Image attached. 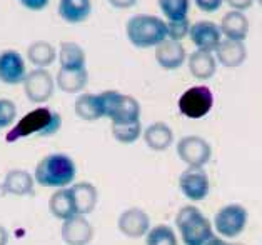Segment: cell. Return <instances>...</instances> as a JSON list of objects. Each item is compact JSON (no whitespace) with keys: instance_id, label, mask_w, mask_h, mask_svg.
<instances>
[{"instance_id":"1","label":"cell","mask_w":262,"mask_h":245,"mask_svg":"<svg viewBox=\"0 0 262 245\" xmlns=\"http://www.w3.org/2000/svg\"><path fill=\"white\" fill-rule=\"evenodd\" d=\"M62 127V117L59 112L49 107H37L17 122V124L5 133V142H15L29 137H52Z\"/></svg>"},{"instance_id":"2","label":"cell","mask_w":262,"mask_h":245,"mask_svg":"<svg viewBox=\"0 0 262 245\" xmlns=\"http://www.w3.org/2000/svg\"><path fill=\"white\" fill-rule=\"evenodd\" d=\"M77 177V165L74 159L67 153H49L39 160L35 165L34 179L46 189H66L75 182Z\"/></svg>"},{"instance_id":"3","label":"cell","mask_w":262,"mask_h":245,"mask_svg":"<svg viewBox=\"0 0 262 245\" xmlns=\"http://www.w3.org/2000/svg\"><path fill=\"white\" fill-rule=\"evenodd\" d=\"M125 35L137 49L157 47L167 38V22L157 15H134L125 24Z\"/></svg>"},{"instance_id":"4","label":"cell","mask_w":262,"mask_h":245,"mask_svg":"<svg viewBox=\"0 0 262 245\" xmlns=\"http://www.w3.org/2000/svg\"><path fill=\"white\" fill-rule=\"evenodd\" d=\"M176 227L181 234L184 245H204L207 238L214 234L212 224L194 204L179 209L176 215Z\"/></svg>"},{"instance_id":"5","label":"cell","mask_w":262,"mask_h":245,"mask_svg":"<svg viewBox=\"0 0 262 245\" xmlns=\"http://www.w3.org/2000/svg\"><path fill=\"white\" fill-rule=\"evenodd\" d=\"M104 117L112 124H130L140 120V104L136 97L120 94L119 90H104L99 94Z\"/></svg>"},{"instance_id":"6","label":"cell","mask_w":262,"mask_h":245,"mask_svg":"<svg viewBox=\"0 0 262 245\" xmlns=\"http://www.w3.org/2000/svg\"><path fill=\"white\" fill-rule=\"evenodd\" d=\"M249 212L241 204H227L215 212L212 227L224 238H237L246 230Z\"/></svg>"},{"instance_id":"7","label":"cell","mask_w":262,"mask_h":245,"mask_svg":"<svg viewBox=\"0 0 262 245\" xmlns=\"http://www.w3.org/2000/svg\"><path fill=\"white\" fill-rule=\"evenodd\" d=\"M179 112L187 119H202L210 114L214 107V94L207 85H194L189 87L179 97L177 102Z\"/></svg>"},{"instance_id":"8","label":"cell","mask_w":262,"mask_h":245,"mask_svg":"<svg viewBox=\"0 0 262 245\" xmlns=\"http://www.w3.org/2000/svg\"><path fill=\"white\" fill-rule=\"evenodd\" d=\"M177 155L187 167H204L210 162L212 147L199 135H185L177 142Z\"/></svg>"},{"instance_id":"9","label":"cell","mask_w":262,"mask_h":245,"mask_svg":"<svg viewBox=\"0 0 262 245\" xmlns=\"http://www.w3.org/2000/svg\"><path fill=\"white\" fill-rule=\"evenodd\" d=\"M24 92L25 97L32 104H46L54 95L55 80L52 74L47 69H34L25 75L24 80Z\"/></svg>"},{"instance_id":"10","label":"cell","mask_w":262,"mask_h":245,"mask_svg":"<svg viewBox=\"0 0 262 245\" xmlns=\"http://www.w3.org/2000/svg\"><path fill=\"white\" fill-rule=\"evenodd\" d=\"M179 189L192 204L204 201L210 190V180L204 167H187L179 177Z\"/></svg>"},{"instance_id":"11","label":"cell","mask_w":262,"mask_h":245,"mask_svg":"<svg viewBox=\"0 0 262 245\" xmlns=\"http://www.w3.org/2000/svg\"><path fill=\"white\" fill-rule=\"evenodd\" d=\"M117 229L127 238H142L150 230V217L144 209L130 207L119 215Z\"/></svg>"},{"instance_id":"12","label":"cell","mask_w":262,"mask_h":245,"mask_svg":"<svg viewBox=\"0 0 262 245\" xmlns=\"http://www.w3.org/2000/svg\"><path fill=\"white\" fill-rule=\"evenodd\" d=\"M27 69L25 60L18 50L7 49L0 52V82L5 85H18L24 83Z\"/></svg>"},{"instance_id":"13","label":"cell","mask_w":262,"mask_h":245,"mask_svg":"<svg viewBox=\"0 0 262 245\" xmlns=\"http://www.w3.org/2000/svg\"><path fill=\"white\" fill-rule=\"evenodd\" d=\"M62 240L66 245H89L94 238V227L85 215H74L62 222Z\"/></svg>"},{"instance_id":"14","label":"cell","mask_w":262,"mask_h":245,"mask_svg":"<svg viewBox=\"0 0 262 245\" xmlns=\"http://www.w3.org/2000/svg\"><path fill=\"white\" fill-rule=\"evenodd\" d=\"M190 42L194 43L197 50H204V52H214L217 45L222 40L221 27L210 20H199L190 24L189 32Z\"/></svg>"},{"instance_id":"15","label":"cell","mask_w":262,"mask_h":245,"mask_svg":"<svg viewBox=\"0 0 262 245\" xmlns=\"http://www.w3.org/2000/svg\"><path fill=\"white\" fill-rule=\"evenodd\" d=\"M154 55L159 67L164 70H177L187 60V52H185L182 42L172 40L169 37L157 45Z\"/></svg>"},{"instance_id":"16","label":"cell","mask_w":262,"mask_h":245,"mask_svg":"<svg viewBox=\"0 0 262 245\" xmlns=\"http://www.w3.org/2000/svg\"><path fill=\"white\" fill-rule=\"evenodd\" d=\"M4 193L7 195H34L35 193V179L30 172L24 169H12L5 173V179L0 185Z\"/></svg>"},{"instance_id":"17","label":"cell","mask_w":262,"mask_h":245,"mask_svg":"<svg viewBox=\"0 0 262 245\" xmlns=\"http://www.w3.org/2000/svg\"><path fill=\"white\" fill-rule=\"evenodd\" d=\"M217 63H221L224 69H237L247 59V49L244 42L222 38L221 43L214 50Z\"/></svg>"},{"instance_id":"18","label":"cell","mask_w":262,"mask_h":245,"mask_svg":"<svg viewBox=\"0 0 262 245\" xmlns=\"http://www.w3.org/2000/svg\"><path fill=\"white\" fill-rule=\"evenodd\" d=\"M69 189L74 197V204H75V209H77V214L85 215V217L89 214H92L99 202L97 187H95L92 182L84 180V182H74Z\"/></svg>"},{"instance_id":"19","label":"cell","mask_w":262,"mask_h":245,"mask_svg":"<svg viewBox=\"0 0 262 245\" xmlns=\"http://www.w3.org/2000/svg\"><path fill=\"white\" fill-rule=\"evenodd\" d=\"M142 139L150 150L165 152L174 144V132L165 122H154V124L144 128Z\"/></svg>"},{"instance_id":"20","label":"cell","mask_w":262,"mask_h":245,"mask_svg":"<svg viewBox=\"0 0 262 245\" xmlns=\"http://www.w3.org/2000/svg\"><path fill=\"white\" fill-rule=\"evenodd\" d=\"M221 32L224 38L244 42L249 35V18L241 10H229L221 20Z\"/></svg>"},{"instance_id":"21","label":"cell","mask_w":262,"mask_h":245,"mask_svg":"<svg viewBox=\"0 0 262 245\" xmlns=\"http://www.w3.org/2000/svg\"><path fill=\"white\" fill-rule=\"evenodd\" d=\"M189 72L197 80H209L217 72V60L214 52H204V50H194L187 59Z\"/></svg>"},{"instance_id":"22","label":"cell","mask_w":262,"mask_h":245,"mask_svg":"<svg viewBox=\"0 0 262 245\" xmlns=\"http://www.w3.org/2000/svg\"><path fill=\"white\" fill-rule=\"evenodd\" d=\"M49 210L55 218L59 220H67V218L77 215V209H75L74 197L70 193V189H57L49 198Z\"/></svg>"},{"instance_id":"23","label":"cell","mask_w":262,"mask_h":245,"mask_svg":"<svg viewBox=\"0 0 262 245\" xmlns=\"http://www.w3.org/2000/svg\"><path fill=\"white\" fill-rule=\"evenodd\" d=\"M87 82H89L87 69H80V70L60 69L55 77V85L63 94H79L87 87Z\"/></svg>"},{"instance_id":"24","label":"cell","mask_w":262,"mask_h":245,"mask_svg":"<svg viewBox=\"0 0 262 245\" xmlns=\"http://www.w3.org/2000/svg\"><path fill=\"white\" fill-rule=\"evenodd\" d=\"M92 14L91 0H60L59 15L67 24H82Z\"/></svg>"},{"instance_id":"25","label":"cell","mask_w":262,"mask_h":245,"mask_svg":"<svg viewBox=\"0 0 262 245\" xmlns=\"http://www.w3.org/2000/svg\"><path fill=\"white\" fill-rule=\"evenodd\" d=\"M57 59L60 62V69L66 70H80L85 69V50L77 42H62L59 47Z\"/></svg>"},{"instance_id":"26","label":"cell","mask_w":262,"mask_h":245,"mask_svg":"<svg viewBox=\"0 0 262 245\" xmlns=\"http://www.w3.org/2000/svg\"><path fill=\"white\" fill-rule=\"evenodd\" d=\"M57 55H59V52L47 40H37L27 47V59L37 69H46L49 65H52Z\"/></svg>"},{"instance_id":"27","label":"cell","mask_w":262,"mask_h":245,"mask_svg":"<svg viewBox=\"0 0 262 245\" xmlns=\"http://www.w3.org/2000/svg\"><path fill=\"white\" fill-rule=\"evenodd\" d=\"M74 110H75V115L84 122H95V120L104 119L99 94L97 95L95 94H80L77 99H75Z\"/></svg>"},{"instance_id":"28","label":"cell","mask_w":262,"mask_h":245,"mask_svg":"<svg viewBox=\"0 0 262 245\" xmlns=\"http://www.w3.org/2000/svg\"><path fill=\"white\" fill-rule=\"evenodd\" d=\"M142 124L140 120L130 122V124H112V137L116 139L119 144H134L142 137Z\"/></svg>"},{"instance_id":"29","label":"cell","mask_w":262,"mask_h":245,"mask_svg":"<svg viewBox=\"0 0 262 245\" xmlns=\"http://www.w3.org/2000/svg\"><path fill=\"white\" fill-rule=\"evenodd\" d=\"M157 4L167 22L189 18L190 0H157Z\"/></svg>"},{"instance_id":"30","label":"cell","mask_w":262,"mask_h":245,"mask_svg":"<svg viewBox=\"0 0 262 245\" xmlns=\"http://www.w3.org/2000/svg\"><path fill=\"white\" fill-rule=\"evenodd\" d=\"M145 245H179L176 230L165 224H159L145 235Z\"/></svg>"},{"instance_id":"31","label":"cell","mask_w":262,"mask_h":245,"mask_svg":"<svg viewBox=\"0 0 262 245\" xmlns=\"http://www.w3.org/2000/svg\"><path fill=\"white\" fill-rule=\"evenodd\" d=\"M190 32V22L189 18H184V20H169L167 22V37L172 40H179L189 37Z\"/></svg>"},{"instance_id":"32","label":"cell","mask_w":262,"mask_h":245,"mask_svg":"<svg viewBox=\"0 0 262 245\" xmlns=\"http://www.w3.org/2000/svg\"><path fill=\"white\" fill-rule=\"evenodd\" d=\"M17 119V107L9 99H0V128L10 127Z\"/></svg>"},{"instance_id":"33","label":"cell","mask_w":262,"mask_h":245,"mask_svg":"<svg viewBox=\"0 0 262 245\" xmlns=\"http://www.w3.org/2000/svg\"><path fill=\"white\" fill-rule=\"evenodd\" d=\"M224 0H194V5L204 14H214L222 7Z\"/></svg>"},{"instance_id":"34","label":"cell","mask_w":262,"mask_h":245,"mask_svg":"<svg viewBox=\"0 0 262 245\" xmlns=\"http://www.w3.org/2000/svg\"><path fill=\"white\" fill-rule=\"evenodd\" d=\"M50 0H20V4L25 9H29L32 12H40L49 5Z\"/></svg>"},{"instance_id":"35","label":"cell","mask_w":262,"mask_h":245,"mask_svg":"<svg viewBox=\"0 0 262 245\" xmlns=\"http://www.w3.org/2000/svg\"><path fill=\"white\" fill-rule=\"evenodd\" d=\"M227 2V5L231 7L232 10H241V12H246L247 9L252 7V4L255 0H224Z\"/></svg>"},{"instance_id":"36","label":"cell","mask_w":262,"mask_h":245,"mask_svg":"<svg viewBox=\"0 0 262 245\" xmlns=\"http://www.w3.org/2000/svg\"><path fill=\"white\" fill-rule=\"evenodd\" d=\"M108 4L116 9H130L137 4V0H108Z\"/></svg>"},{"instance_id":"37","label":"cell","mask_w":262,"mask_h":245,"mask_svg":"<svg viewBox=\"0 0 262 245\" xmlns=\"http://www.w3.org/2000/svg\"><path fill=\"white\" fill-rule=\"evenodd\" d=\"M204 245H229L226 240H224V237H221V235H210L207 240H206V243Z\"/></svg>"},{"instance_id":"38","label":"cell","mask_w":262,"mask_h":245,"mask_svg":"<svg viewBox=\"0 0 262 245\" xmlns=\"http://www.w3.org/2000/svg\"><path fill=\"white\" fill-rule=\"evenodd\" d=\"M9 240H10V237H9L7 229H5L4 225H0V245H9Z\"/></svg>"},{"instance_id":"39","label":"cell","mask_w":262,"mask_h":245,"mask_svg":"<svg viewBox=\"0 0 262 245\" xmlns=\"http://www.w3.org/2000/svg\"><path fill=\"white\" fill-rule=\"evenodd\" d=\"M255 2H257V4L260 5V7H262V0H255Z\"/></svg>"},{"instance_id":"40","label":"cell","mask_w":262,"mask_h":245,"mask_svg":"<svg viewBox=\"0 0 262 245\" xmlns=\"http://www.w3.org/2000/svg\"><path fill=\"white\" fill-rule=\"evenodd\" d=\"M229 245H246V243H239V242H237V243H229Z\"/></svg>"}]
</instances>
